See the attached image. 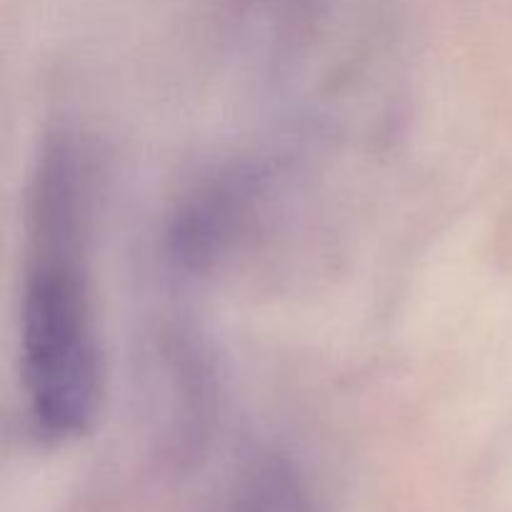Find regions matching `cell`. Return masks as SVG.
I'll use <instances>...</instances> for the list:
<instances>
[{"mask_svg": "<svg viewBox=\"0 0 512 512\" xmlns=\"http://www.w3.org/2000/svg\"><path fill=\"white\" fill-rule=\"evenodd\" d=\"M85 168L70 140L45 145L30 195L20 295V375L33 433L80 438L103 408L105 363L85 268Z\"/></svg>", "mask_w": 512, "mask_h": 512, "instance_id": "1", "label": "cell"}, {"mask_svg": "<svg viewBox=\"0 0 512 512\" xmlns=\"http://www.w3.org/2000/svg\"><path fill=\"white\" fill-rule=\"evenodd\" d=\"M230 512H318L305 475L290 460L270 455L240 480Z\"/></svg>", "mask_w": 512, "mask_h": 512, "instance_id": "2", "label": "cell"}]
</instances>
